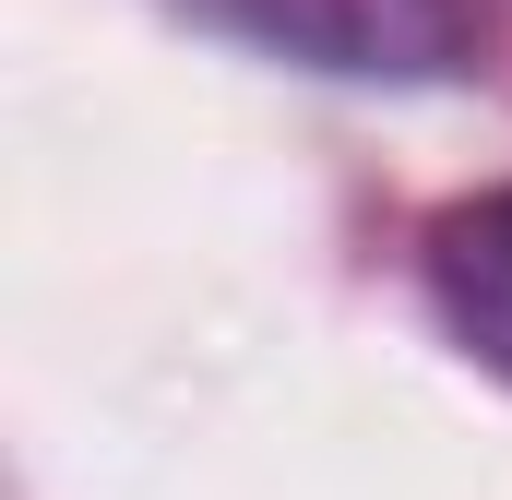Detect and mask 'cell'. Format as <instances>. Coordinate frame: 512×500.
Instances as JSON below:
<instances>
[{"label":"cell","mask_w":512,"mask_h":500,"mask_svg":"<svg viewBox=\"0 0 512 500\" xmlns=\"http://www.w3.org/2000/svg\"><path fill=\"white\" fill-rule=\"evenodd\" d=\"M262 60L334 72V84H465L489 72V12L477 0H191Z\"/></svg>","instance_id":"6da1fadb"},{"label":"cell","mask_w":512,"mask_h":500,"mask_svg":"<svg viewBox=\"0 0 512 500\" xmlns=\"http://www.w3.org/2000/svg\"><path fill=\"white\" fill-rule=\"evenodd\" d=\"M417 274H429L441 334H453L489 381H512V179H501V191L441 203V215H429V250H417Z\"/></svg>","instance_id":"7a4b0ae2"}]
</instances>
